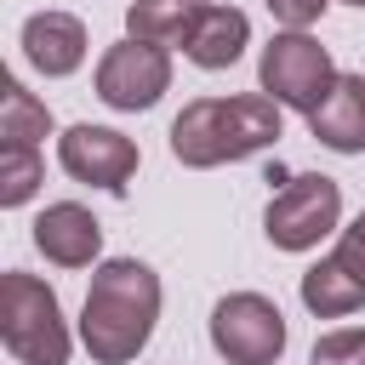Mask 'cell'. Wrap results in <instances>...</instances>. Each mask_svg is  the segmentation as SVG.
I'll list each match as a JSON object with an SVG mask.
<instances>
[{"instance_id": "1", "label": "cell", "mask_w": 365, "mask_h": 365, "mask_svg": "<svg viewBox=\"0 0 365 365\" xmlns=\"http://www.w3.org/2000/svg\"><path fill=\"white\" fill-rule=\"evenodd\" d=\"M160 319V274L137 257H114L91 274L80 308V342L97 365H125L148 348Z\"/></svg>"}, {"instance_id": "2", "label": "cell", "mask_w": 365, "mask_h": 365, "mask_svg": "<svg viewBox=\"0 0 365 365\" xmlns=\"http://www.w3.org/2000/svg\"><path fill=\"white\" fill-rule=\"evenodd\" d=\"M279 143V103L262 91L251 97H200L171 120V154L194 171L251 160Z\"/></svg>"}, {"instance_id": "3", "label": "cell", "mask_w": 365, "mask_h": 365, "mask_svg": "<svg viewBox=\"0 0 365 365\" xmlns=\"http://www.w3.org/2000/svg\"><path fill=\"white\" fill-rule=\"evenodd\" d=\"M0 342L23 365H68V325L63 302L46 279L34 274H6L0 279Z\"/></svg>"}, {"instance_id": "4", "label": "cell", "mask_w": 365, "mask_h": 365, "mask_svg": "<svg viewBox=\"0 0 365 365\" xmlns=\"http://www.w3.org/2000/svg\"><path fill=\"white\" fill-rule=\"evenodd\" d=\"M257 80H262V91H268L279 108H302V114H314L319 97L331 91L336 68H331V51H325L314 34L285 29V34H274V40L262 46Z\"/></svg>"}, {"instance_id": "5", "label": "cell", "mask_w": 365, "mask_h": 365, "mask_svg": "<svg viewBox=\"0 0 365 365\" xmlns=\"http://www.w3.org/2000/svg\"><path fill=\"white\" fill-rule=\"evenodd\" d=\"M336 217H342V188L331 177H319V171H302L268 200L262 228H268V240L279 251H308L336 228Z\"/></svg>"}, {"instance_id": "6", "label": "cell", "mask_w": 365, "mask_h": 365, "mask_svg": "<svg viewBox=\"0 0 365 365\" xmlns=\"http://www.w3.org/2000/svg\"><path fill=\"white\" fill-rule=\"evenodd\" d=\"M211 348L228 365H274L285 354V314L257 291H234L211 308Z\"/></svg>"}, {"instance_id": "7", "label": "cell", "mask_w": 365, "mask_h": 365, "mask_svg": "<svg viewBox=\"0 0 365 365\" xmlns=\"http://www.w3.org/2000/svg\"><path fill=\"white\" fill-rule=\"evenodd\" d=\"M165 86H171V57H165V46H148V40H137V34H125L120 46H108L103 63H97V97H103L108 108H125V114L154 108V103L165 97Z\"/></svg>"}, {"instance_id": "8", "label": "cell", "mask_w": 365, "mask_h": 365, "mask_svg": "<svg viewBox=\"0 0 365 365\" xmlns=\"http://www.w3.org/2000/svg\"><path fill=\"white\" fill-rule=\"evenodd\" d=\"M57 160L74 182H91L108 194H125V182L137 177V143L108 125H68L57 137Z\"/></svg>"}, {"instance_id": "9", "label": "cell", "mask_w": 365, "mask_h": 365, "mask_svg": "<svg viewBox=\"0 0 365 365\" xmlns=\"http://www.w3.org/2000/svg\"><path fill=\"white\" fill-rule=\"evenodd\" d=\"M34 245H40L46 262H57V268H86V262L103 251V228H97V217H91L86 205L57 200V205L40 211V222H34Z\"/></svg>"}, {"instance_id": "10", "label": "cell", "mask_w": 365, "mask_h": 365, "mask_svg": "<svg viewBox=\"0 0 365 365\" xmlns=\"http://www.w3.org/2000/svg\"><path fill=\"white\" fill-rule=\"evenodd\" d=\"M308 131L336 154H365V74H336L308 114Z\"/></svg>"}, {"instance_id": "11", "label": "cell", "mask_w": 365, "mask_h": 365, "mask_svg": "<svg viewBox=\"0 0 365 365\" xmlns=\"http://www.w3.org/2000/svg\"><path fill=\"white\" fill-rule=\"evenodd\" d=\"M23 51L40 74H74L86 63V23L68 17V11H34L23 23Z\"/></svg>"}, {"instance_id": "12", "label": "cell", "mask_w": 365, "mask_h": 365, "mask_svg": "<svg viewBox=\"0 0 365 365\" xmlns=\"http://www.w3.org/2000/svg\"><path fill=\"white\" fill-rule=\"evenodd\" d=\"M245 40H251V23H245L240 6H200L194 34H188L182 51H188V63H200V68H228V63H240Z\"/></svg>"}, {"instance_id": "13", "label": "cell", "mask_w": 365, "mask_h": 365, "mask_svg": "<svg viewBox=\"0 0 365 365\" xmlns=\"http://www.w3.org/2000/svg\"><path fill=\"white\" fill-rule=\"evenodd\" d=\"M302 308L319 314V319H348L354 308H365V285L336 257H325V262H314L302 274Z\"/></svg>"}, {"instance_id": "14", "label": "cell", "mask_w": 365, "mask_h": 365, "mask_svg": "<svg viewBox=\"0 0 365 365\" xmlns=\"http://www.w3.org/2000/svg\"><path fill=\"white\" fill-rule=\"evenodd\" d=\"M200 6H205V0H131L125 34H137V40H148V46H188Z\"/></svg>"}, {"instance_id": "15", "label": "cell", "mask_w": 365, "mask_h": 365, "mask_svg": "<svg viewBox=\"0 0 365 365\" xmlns=\"http://www.w3.org/2000/svg\"><path fill=\"white\" fill-rule=\"evenodd\" d=\"M46 131H51V108H46L34 91H23L17 80H6V86H0V143H29V148H40Z\"/></svg>"}, {"instance_id": "16", "label": "cell", "mask_w": 365, "mask_h": 365, "mask_svg": "<svg viewBox=\"0 0 365 365\" xmlns=\"http://www.w3.org/2000/svg\"><path fill=\"white\" fill-rule=\"evenodd\" d=\"M46 165H40V148L29 143H0V205H23L34 200Z\"/></svg>"}, {"instance_id": "17", "label": "cell", "mask_w": 365, "mask_h": 365, "mask_svg": "<svg viewBox=\"0 0 365 365\" xmlns=\"http://www.w3.org/2000/svg\"><path fill=\"white\" fill-rule=\"evenodd\" d=\"M308 365H365V325H342V331H325L314 342V359Z\"/></svg>"}, {"instance_id": "18", "label": "cell", "mask_w": 365, "mask_h": 365, "mask_svg": "<svg viewBox=\"0 0 365 365\" xmlns=\"http://www.w3.org/2000/svg\"><path fill=\"white\" fill-rule=\"evenodd\" d=\"M331 257H336V262H342V268H348V274L365 285V211H359V217L342 228V240H336V251H331Z\"/></svg>"}, {"instance_id": "19", "label": "cell", "mask_w": 365, "mask_h": 365, "mask_svg": "<svg viewBox=\"0 0 365 365\" xmlns=\"http://www.w3.org/2000/svg\"><path fill=\"white\" fill-rule=\"evenodd\" d=\"M268 11H274V23H285V29H308V23H319V11L331 6V0H262Z\"/></svg>"}, {"instance_id": "20", "label": "cell", "mask_w": 365, "mask_h": 365, "mask_svg": "<svg viewBox=\"0 0 365 365\" xmlns=\"http://www.w3.org/2000/svg\"><path fill=\"white\" fill-rule=\"evenodd\" d=\"M348 6H359V11H365V0H348Z\"/></svg>"}]
</instances>
